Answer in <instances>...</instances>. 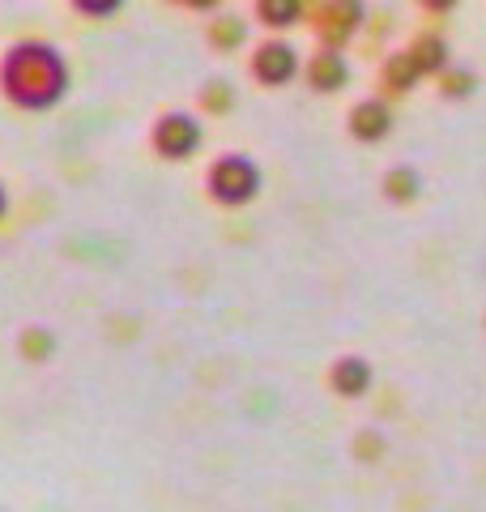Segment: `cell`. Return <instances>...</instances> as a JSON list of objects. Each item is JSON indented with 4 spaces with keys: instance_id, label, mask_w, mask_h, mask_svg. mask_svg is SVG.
Returning <instances> with one entry per match:
<instances>
[{
    "instance_id": "10",
    "label": "cell",
    "mask_w": 486,
    "mask_h": 512,
    "mask_svg": "<svg viewBox=\"0 0 486 512\" xmlns=\"http://www.w3.org/2000/svg\"><path fill=\"white\" fill-rule=\"evenodd\" d=\"M333 389L342 393V397H359V393H367L371 389V367L363 363V359H342L333 367Z\"/></svg>"
},
{
    "instance_id": "5",
    "label": "cell",
    "mask_w": 486,
    "mask_h": 512,
    "mask_svg": "<svg viewBox=\"0 0 486 512\" xmlns=\"http://www.w3.org/2000/svg\"><path fill=\"white\" fill-rule=\"evenodd\" d=\"M363 0H324L320 9V39L324 47H342L363 26Z\"/></svg>"
},
{
    "instance_id": "20",
    "label": "cell",
    "mask_w": 486,
    "mask_h": 512,
    "mask_svg": "<svg viewBox=\"0 0 486 512\" xmlns=\"http://www.w3.org/2000/svg\"><path fill=\"white\" fill-rule=\"evenodd\" d=\"M5 210H9V197H5V188H0V218H5Z\"/></svg>"
},
{
    "instance_id": "9",
    "label": "cell",
    "mask_w": 486,
    "mask_h": 512,
    "mask_svg": "<svg viewBox=\"0 0 486 512\" xmlns=\"http://www.w3.org/2000/svg\"><path fill=\"white\" fill-rule=\"evenodd\" d=\"M405 52L414 56L418 73H448V43L440 35H418Z\"/></svg>"
},
{
    "instance_id": "14",
    "label": "cell",
    "mask_w": 486,
    "mask_h": 512,
    "mask_svg": "<svg viewBox=\"0 0 486 512\" xmlns=\"http://www.w3.org/2000/svg\"><path fill=\"white\" fill-rule=\"evenodd\" d=\"M440 90L448 94V99H465V94H474V86H478V77L469 73V69H448V73H440Z\"/></svg>"
},
{
    "instance_id": "19",
    "label": "cell",
    "mask_w": 486,
    "mask_h": 512,
    "mask_svg": "<svg viewBox=\"0 0 486 512\" xmlns=\"http://www.w3.org/2000/svg\"><path fill=\"white\" fill-rule=\"evenodd\" d=\"M184 5H192V9H214L218 0H184Z\"/></svg>"
},
{
    "instance_id": "18",
    "label": "cell",
    "mask_w": 486,
    "mask_h": 512,
    "mask_svg": "<svg viewBox=\"0 0 486 512\" xmlns=\"http://www.w3.org/2000/svg\"><path fill=\"white\" fill-rule=\"evenodd\" d=\"M457 0H423V9H431V13H448Z\"/></svg>"
},
{
    "instance_id": "4",
    "label": "cell",
    "mask_w": 486,
    "mask_h": 512,
    "mask_svg": "<svg viewBox=\"0 0 486 512\" xmlns=\"http://www.w3.org/2000/svg\"><path fill=\"white\" fill-rule=\"evenodd\" d=\"M295 73H299V52H295V43L273 39V43H261V47L252 52V77H256L261 86H286Z\"/></svg>"
},
{
    "instance_id": "17",
    "label": "cell",
    "mask_w": 486,
    "mask_h": 512,
    "mask_svg": "<svg viewBox=\"0 0 486 512\" xmlns=\"http://www.w3.org/2000/svg\"><path fill=\"white\" fill-rule=\"evenodd\" d=\"M26 350H30V355H35V359H43V355H47V350H52V338H47V333H43V329H35V333H26Z\"/></svg>"
},
{
    "instance_id": "6",
    "label": "cell",
    "mask_w": 486,
    "mask_h": 512,
    "mask_svg": "<svg viewBox=\"0 0 486 512\" xmlns=\"http://www.w3.org/2000/svg\"><path fill=\"white\" fill-rule=\"evenodd\" d=\"M307 82L316 94H337L350 82V60L342 56V47H320V52L307 60Z\"/></svg>"
},
{
    "instance_id": "12",
    "label": "cell",
    "mask_w": 486,
    "mask_h": 512,
    "mask_svg": "<svg viewBox=\"0 0 486 512\" xmlns=\"http://www.w3.org/2000/svg\"><path fill=\"white\" fill-rule=\"evenodd\" d=\"M418 188H423V175H418L414 167H393V171L384 175V197H388V201H397V205L414 201V197H418Z\"/></svg>"
},
{
    "instance_id": "13",
    "label": "cell",
    "mask_w": 486,
    "mask_h": 512,
    "mask_svg": "<svg viewBox=\"0 0 486 512\" xmlns=\"http://www.w3.org/2000/svg\"><path fill=\"white\" fill-rule=\"evenodd\" d=\"M243 39H248V22L243 18H214L209 22V43L218 47V52H235V47H243Z\"/></svg>"
},
{
    "instance_id": "16",
    "label": "cell",
    "mask_w": 486,
    "mask_h": 512,
    "mask_svg": "<svg viewBox=\"0 0 486 512\" xmlns=\"http://www.w3.org/2000/svg\"><path fill=\"white\" fill-rule=\"evenodd\" d=\"M77 13H86V18H111V13L124 9V0H73Z\"/></svg>"
},
{
    "instance_id": "15",
    "label": "cell",
    "mask_w": 486,
    "mask_h": 512,
    "mask_svg": "<svg viewBox=\"0 0 486 512\" xmlns=\"http://www.w3.org/2000/svg\"><path fill=\"white\" fill-rule=\"evenodd\" d=\"M201 99H205L209 111H231V107H235V90L226 86V82H209Z\"/></svg>"
},
{
    "instance_id": "8",
    "label": "cell",
    "mask_w": 486,
    "mask_h": 512,
    "mask_svg": "<svg viewBox=\"0 0 486 512\" xmlns=\"http://www.w3.org/2000/svg\"><path fill=\"white\" fill-rule=\"evenodd\" d=\"M307 0H256V18H261L269 30H290L303 22Z\"/></svg>"
},
{
    "instance_id": "3",
    "label": "cell",
    "mask_w": 486,
    "mask_h": 512,
    "mask_svg": "<svg viewBox=\"0 0 486 512\" xmlns=\"http://www.w3.org/2000/svg\"><path fill=\"white\" fill-rule=\"evenodd\" d=\"M150 141H154V154H158V158L184 163V158H192V154L201 150L205 128H201V120L192 116V111H167V116L154 120Z\"/></svg>"
},
{
    "instance_id": "7",
    "label": "cell",
    "mask_w": 486,
    "mask_h": 512,
    "mask_svg": "<svg viewBox=\"0 0 486 512\" xmlns=\"http://www.w3.org/2000/svg\"><path fill=\"white\" fill-rule=\"evenodd\" d=\"M393 133V111H388L384 99H363L350 107V137L371 146V141H384Z\"/></svg>"
},
{
    "instance_id": "1",
    "label": "cell",
    "mask_w": 486,
    "mask_h": 512,
    "mask_svg": "<svg viewBox=\"0 0 486 512\" xmlns=\"http://www.w3.org/2000/svg\"><path fill=\"white\" fill-rule=\"evenodd\" d=\"M5 99L22 111H47L69 94V60L52 43H13L0 60Z\"/></svg>"
},
{
    "instance_id": "2",
    "label": "cell",
    "mask_w": 486,
    "mask_h": 512,
    "mask_svg": "<svg viewBox=\"0 0 486 512\" xmlns=\"http://www.w3.org/2000/svg\"><path fill=\"white\" fill-rule=\"evenodd\" d=\"M261 184H265V175L248 154H222V158H214V167H209V175H205L209 197H214L218 205H226V210L248 205L256 192H261Z\"/></svg>"
},
{
    "instance_id": "11",
    "label": "cell",
    "mask_w": 486,
    "mask_h": 512,
    "mask_svg": "<svg viewBox=\"0 0 486 512\" xmlns=\"http://www.w3.org/2000/svg\"><path fill=\"white\" fill-rule=\"evenodd\" d=\"M418 77H423V73H418V64H414L410 52H397V56H388V60H384V86L393 90V94L414 90Z\"/></svg>"
}]
</instances>
